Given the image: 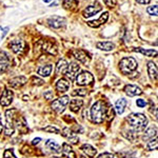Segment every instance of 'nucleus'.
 Instances as JSON below:
<instances>
[{
  "mask_svg": "<svg viewBox=\"0 0 158 158\" xmlns=\"http://www.w3.org/2000/svg\"><path fill=\"white\" fill-rule=\"evenodd\" d=\"M148 73H149V76L152 80H154V81L157 80V74H158L157 67L154 62H152V61H150V62L148 63Z\"/></svg>",
  "mask_w": 158,
  "mask_h": 158,
  "instance_id": "21",
  "label": "nucleus"
},
{
  "mask_svg": "<svg viewBox=\"0 0 158 158\" xmlns=\"http://www.w3.org/2000/svg\"><path fill=\"white\" fill-rule=\"evenodd\" d=\"M104 3L108 6H114L116 4V0H104Z\"/></svg>",
  "mask_w": 158,
  "mask_h": 158,
  "instance_id": "40",
  "label": "nucleus"
},
{
  "mask_svg": "<svg viewBox=\"0 0 158 158\" xmlns=\"http://www.w3.org/2000/svg\"><path fill=\"white\" fill-rule=\"evenodd\" d=\"M82 104H83V100L82 99H72L70 102V110L72 112H75V113H77V112L82 108Z\"/></svg>",
  "mask_w": 158,
  "mask_h": 158,
  "instance_id": "23",
  "label": "nucleus"
},
{
  "mask_svg": "<svg viewBox=\"0 0 158 158\" xmlns=\"http://www.w3.org/2000/svg\"><path fill=\"white\" fill-rule=\"evenodd\" d=\"M17 112L16 109H11L7 110L6 112V134L7 136H11L13 135L15 131V121H16V116L15 113Z\"/></svg>",
  "mask_w": 158,
  "mask_h": 158,
  "instance_id": "4",
  "label": "nucleus"
},
{
  "mask_svg": "<svg viewBox=\"0 0 158 158\" xmlns=\"http://www.w3.org/2000/svg\"><path fill=\"white\" fill-rule=\"evenodd\" d=\"M108 18H109V13L104 12L103 14L100 16V18L97 19V20H93V21H89L88 24L92 27H100L101 24L106 23Z\"/></svg>",
  "mask_w": 158,
  "mask_h": 158,
  "instance_id": "17",
  "label": "nucleus"
},
{
  "mask_svg": "<svg viewBox=\"0 0 158 158\" xmlns=\"http://www.w3.org/2000/svg\"><path fill=\"white\" fill-rule=\"evenodd\" d=\"M134 51L146 55L147 57H154V56H157L156 50H144V49H141V48H138V49H134Z\"/></svg>",
  "mask_w": 158,
  "mask_h": 158,
  "instance_id": "29",
  "label": "nucleus"
},
{
  "mask_svg": "<svg viewBox=\"0 0 158 158\" xmlns=\"http://www.w3.org/2000/svg\"><path fill=\"white\" fill-rule=\"evenodd\" d=\"M158 147V142H157V137H155V138H152L150 141H148L147 143V148L148 150H150V151H153V150H156Z\"/></svg>",
  "mask_w": 158,
  "mask_h": 158,
  "instance_id": "32",
  "label": "nucleus"
},
{
  "mask_svg": "<svg viewBox=\"0 0 158 158\" xmlns=\"http://www.w3.org/2000/svg\"><path fill=\"white\" fill-rule=\"evenodd\" d=\"M126 106H127V100L124 98H120L116 101L115 103V111L118 115H120L124 112V109H126Z\"/></svg>",
  "mask_w": 158,
  "mask_h": 158,
  "instance_id": "25",
  "label": "nucleus"
},
{
  "mask_svg": "<svg viewBox=\"0 0 158 158\" xmlns=\"http://www.w3.org/2000/svg\"><path fill=\"white\" fill-rule=\"evenodd\" d=\"M98 158H115V157H114V155L111 154V153H103V154L99 155Z\"/></svg>",
  "mask_w": 158,
  "mask_h": 158,
  "instance_id": "39",
  "label": "nucleus"
},
{
  "mask_svg": "<svg viewBox=\"0 0 158 158\" xmlns=\"http://www.w3.org/2000/svg\"><path fill=\"white\" fill-rule=\"evenodd\" d=\"M136 1L140 4H148V3H150L151 0H136Z\"/></svg>",
  "mask_w": 158,
  "mask_h": 158,
  "instance_id": "42",
  "label": "nucleus"
},
{
  "mask_svg": "<svg viewBox=\"0 0 158 158\" xmlns=\"http://www.w3.org/2000/svg\"><path fill=\"white\" fill-rule=\"evenodd\" d=\"M4 129V126L2 124V120H1V116H0V133L2 132V130Z\"/></svg>",
  "mask_w": 158,
  "mask_h": 158,
  "instance_id": "44",
  "label": "nucleus"
},
{
  "mask_svg": "<svg viewBox=\"0 0 158 158\" xmlns=\"http://www.w3.org/2000/svg\"><path fill=\"white\" fill-rule=\"evenodd\" d=\"M136 104L139 106V108H143V106H146L147 102L143 100V99H137V100H136Z\"/></svg>",
  "mask_w": 158,
  "mask_h": 158,
  "instance_id": "38",
  "label": "nucleus"
},
{
  "mask_svg": "<svg viewBox=\"0 0 158 158\" xmlns=\"http://www.w3.org/2000/svg\"><path fill=\"white\" fill-rule=\"evenodd\" d=\"M156 134H157L156 129L150 128L144 132V135H143V137H142V139H143L144 141H146V140H149V139H152V138H154V136H156Z\"/></svg>",
  "mask_w": 158,
  "mask_h": 158,
  "instance_id": "30",
  "label": "nucleus"
},
{
  "mask_svg": "<svg viewBox=\"0 0 158 158\" xmlns=\"http://www.w3.org/2000/svg\"><path fill=\"white\" fill-rule=\"evenodd\" d=\"M40 140H41V138H39V137H37V138L33 139L32 143H33V144H38V143H39V142H40Z\"/></svg>",
  "mask_w": 158,
  "mask_h": 158,
  "instance_id": "43",
  "label": "nucleus"
},
{
  "mask_svg": "<svg viewBox=\"0 0 158 158\" xmlns=\"http://www.w3.org/2000/svg\"><path fill=\"white\" fill-rule=\"evenodd\" d=\"M45 146H47V148H49L51 151L54 152V153H60V152H61V148H60V146L57 143V142H55L54 140L49 139V140L47 141V143H45Z\"/></svg>",
  "mask_w": 158,
  "mask_h": 158,
  "instance_id": "27",
  "label": "nucleus"
},
{
  "mask_svg": "<svg viewBox=\"0 0 158 158\" xmlns=\"http://www.w3.org/2000/svg\"><path fill=\"white\" fill-rule=\"evenodd\" d=\"M78 6L77 0H64L63 1V6L68 10H73Z\"/></svg>",
  "mask_w": 158,
  "mask_h": 158,
  "instance_id": "31",
  "label": "nucleus"
},
{
  "mask_svg": "<svg viewBox=\"0 0 158 158\" xmlns=\"http://www.w3.org/2000/svg\"><path fill=\"white\" fill-rule=\"evenodd\" d=\"M68 70V62L64 59H60L56 65V74L57 75H63L67 73Z\"/></svg>",
  "mask_w": 158,
  "mask_h": 158,
  "instance_id": "19",
  "label": "nucleus"
},
{
  "mask_svg": "<svg viewBox=\"0 0 158 158\" xmlns=\"http://www.w3.org/2000/svg\"><path fill=\"white\" fill-rule=\"evenodd\" d=\"M100 11H101V6H99V4H96V6H86L85 9V11L82 12V15L85 18H89V17L96 15Z\"/></svg>",
  "mask_w": 158,
  "mask_h": 158,
  "instance_id": "12",
  "label": "nucleus"
},
{
  "mask_svg": "<svg viewBox=\"0 0 158 158\" xmlns=\"http://www.w3.org/2000/svg\"><path fill=\"white\" fill-rule=\"evenodd\" d=\"M69 102H70V97H69V96H62V97L53 101L51 106H52V109L54 110L56 113L61 114L65 110V108H67Z\"/></svg>",
  "mask_w": 158,
  "mask_h": 158,
  "instance_id": "5",
  "label": "nucleus"
},
{
  "mask_svg": "<svg viewBox=\"0 0 158 158\" xmlns=\"http://www.w3.org/2000/svg\"><path fill=\"white\" fill-rule=\"evenodd\" d=\"M137 61L133 57H124L119 62V68L123 74H130L137 69Z\"/></svg>",
  "mask_w": 158,
  "mask_h": 158,
  "instance_id": "3",
  "label": "nucleus"
},
{
  "mask_svg": "<svg viewBox=\"0 0 158 158\" xmlns=\"http://www.w3.org/2000/svg\"><path fill=\"white\" fill-rule=\"evenodd\" d=\"M3 158H16L12 150H6L3 154Z\"/></svg>",
  "mask_w": 158,
  "mask_h": 158,
  "instance_id": "35",
  "label": "nucleus"
},
{
  "mask_svg": "<svg viewBox=\"0 0 158 158\" xmlns=\"http://www.w3.org/2000/svg\"><path fill=\"white\" fill-rule=\"evenodd\" d=\"M44 97L45 99H48V100H50V99H53L54 98V94H53V92H47V93L44 94Z\"/></svg>",
  "mask_w": 158,
  "mask_h": 158,
  "instance_id": "41",
  "label": "nucleus"
},
{
  "mask_svg": "<svg viewBox=\"0 0 158 158\" xmlns=\"http://www.w3.org/2000/svg\"><path fill=\"white\" fill-rule=\"evenodd\" d=\"M23 45L24 43L21 39H15L10 42V48H11L15 54H18V53L21 52L23 50Z\"/></svg>",
  "mask_w": 158,
  "mask_h": 158,
  "instance_id": "16",
  "label": "nucleus"
},
{
  "mask_svg": "<svg viewBox=\"0 0 158 158\" xmlns=\"http://www.w3.org/2000/svg\"><path fill=\"white\" fill-rule=\"evenodd\" d=\"M81 150H82L83 153H85L86 156L91 157V158H94L96 156V154H97V150L95 149L94 147H92L91 144H83L82 147H81Z\"/></svg>",
  "mask_w": 158,
  "mask_h": 158,
  "instance_id": "22",
  "label": "nucleus"
},
{
  "mask_svg": "<svg viewBox=\"0 0 158 158\" xmlns=\"http://www.w3.org/2000/svg\"><path fill=\"white\" fill-rule=\"evenodd\" d=\"M32 82L34 83V85H42L43 83H44V81H43L42 79L38 78V77H33L32 78Z\"/></svg>",
  "mask_w": 158,
  "mask_h": 158,
  "instance_id": "36",
  "label": "nucleus"
},
{
  "mask_svg": "<svg viewBox=\"0 0 158 158\" xmlns=\"http://www.w3.org/2000/svg\"><path fill=\"white\" fill-rule=\"evenodd\" d=\"M53 68L51 64H48V65H44V67H40L38 69V74H39L40 76H43V77H48V76H50L51 72H52Z\"/></svg>",
  "mask_w": 158,
  "mask_h": 158,
  "instance_id": "28",
  "label": "nucleus"
},
{
  "mask_svg": "<svg viewBox=\"0 0 158 158\" xmlns=\"http://www.w3.org/2000/svg\"><path fill=\"white\" fill-rule=\"evenodd\" d=\"M62 154L63 156H65L67 158H76L75 152L73 151V149L68 143L62 144Z\"/></svg>",
  "mask_w": 158,
  "mask_h": 158,
  "instance_id": "26",
  "label": "nucleus"
},
{
  "mask_svg": "<svg viewBox=\"0 0 158 158\" xmlns=\"http://www.w3.org/2000/svg\"><path fill=\"white\" fill-rule=\"evenodd\" d=\"M93 80H94L93 75H92L90 72H86V71L79 74L77 77H76V83L81 86L91 85V83L93 82Z\"/></svg>",
  "mask_w": 158,
  "mask_h": 158,
  "instance_id": "6",
  "label": "nucleus"
},
{
  "mask_svg": "<svg viewBox=\"0 0 158 158\" xmlns=\"http://www.w3.org/2000/svg\"><path fill=\"white\" fill-rule=\"evenodd\" d=\"M80 71V67L78 65V63L72 62L70 65H68V70H67V76L71 80H74L76 77L78 76V73Z\"/></svg>",
  "mask_w": 158,
  "mask_h": 158,
  "instance_id": "9",
  "label": "nucleus"
},
{
  "mask_svg": "<svg viewBox=\"0 0 158 158\" xmlns=\"http://www.w3.org/2000/svg\"><path fill=\"white\" fill-rule=\"evenodd\" d=\"M124 92H126L127 95L131 96V97H134V96H137V95H141L142 94L141 89L138 88L137 85H126V88H124Z\"/></svg>",
  "mask_w": 158,
  "mask_h": 158,
  "instance_id": "14",
  "label": "nucleus"
},
{
  "mask_svg": "<svg viewBox=\"0 0 158 158\" xmlns=\"http://www.w3.org/2000/svg\"><path fill=\"white\" fill-rule=\"evenodd\" d=\"M96 47L98 48L99 50H102V51H106V52H109V51H112L115 49V44L110 41H100V42H97V44H96Z\"/></svg>",
  "mask_w": 158,
  "mask_h": 158,
  "instance_id": "24",
  "label": "nucleus"
},
{
  "mask_svg": "<svg viewBox=\"0 0 158 158\" xmlns=\"http://www.w3.org/2000/svg\"><path fill=\"white\" fill-rule=\"evenodd\" d=\"M56 89H57V91L60 92V93H65V92L70 89V82H68L65 79L61 78L58 80V82L56 83Z\"/></svg>",
  "mask_w": 158,
  "mask_h": 158,
  "instance_id": "20",
  "label": "nucleus"
},
{
  "mask_svg": "<svg viewBox=\"0 0 158 158\" xmlns=\"http://www.w3.org/2000/svg\"><path fill=\"white\" fill-rule=\"evenodd\" d=\"M91 116H92V120H93V122H95V123H102L103 122L104 118L106 116V108L101 100L96 101L92 106Z\"/></svg>",
  "mask_w": 158,
  "mask_h": 158,
  "instance_id": "2",
  "label": "nucleus"
},
{
  "mask_svg": "<svg viewBox=\"0 0 158 158\" xmlns=\"http://www.w3.org/2000/svg\"><path fill=\"white\" fill-rule=\"evenodd\" d=\"M52 158H60V157H52Z\"/></svg>",
  "mask_w": 158,
  "mask_h": 158,
  "instance_id": "47",
  "label": "nucleus"
},
{
  "mask_svg": "<svg viewBox=\"0 0 158 158\" xmlns=\"http://www.w3.org/2000/svg\"><path fill=\"white\" fill-rule=\"evenodd\" d=\"M2 31H3V29H2V27H0V39L2 38Z\"/></svg>",
  "mask_w": 158,
  "mask_h": 158,
  "instance_id": "45",
  "label": "nucleus"
},
{
  "mask_svg": "<svg viewBox=\"0 0 158 158\" xmlns=\"http://www.w3.org/2000/svg\"><path fill=\"white\" fill-rule=\"evenodd\" d=\"M74 56H75L76 59H78L80 62L85 63V64L89 63V61H90V57H89L85 51H81V50L74 51Z\"/></svg>",
  "mask_w": 158,
  "mask_h": 158,
  "instance_id": "18",
  "label": "nucleus"
},
{
  "mask_svg": "<svg viewBox=\"0 0 158 158\" xmlns=\"http://www.w3.org/2000/svg\"><path fill=\"white\" fill-rule=\"evenodd\" d=\"M11 60H10V56L6 52L1 51L0 52V74L4 73L9 69Z\"/></svg>",
  "mask_w": 158,
  "mask_h": 158,
  "instance_id": "7",
  "label": "nucleus"
},
{
  "mask_svg": "<svg viewBox=\"0 0 158 158\" xmlns=\"http://www.w3.org/2000/svg\"><path fill=\"white\" fill-rule=\"evenodd\" d=\"M43 131H45V132H52V133H55V134H59V129H57V128H55V127H53V126H49V127H45V128H43L42 129Z\"/></svg>",
  "mask_w": 158,
  "mask_h": 158,
  "instance_id": "34",
  "label": "nucleus"
},
{
  "mask_svg": "<svg viewBox=\"0 0 158 158\" xmlns=\"http://www.w3.org/2000/svg\"><path fill=\"white\" fill-rule=\"evenodd\" d=\"M86 90H83V89H81V90H76L75 92H73L72 93V95H79V96H85L86 95Z\"/></svg>",
  "mask_w": 158,
  "mask_h": 158,
  "instance_id": "37",
  "label": "nucleus"
},
{
  "mask_svg": "<svg viewBox=\"0 0 158 158\" xmlns=\"http://www.w3.org/2000/svg\"><path fill=\"white\" fill-rule=\"evenodd\" d=\"M13 98H14V93L11 90H4L0 96V104L2 106H7L12 103Z\"/></svg>",
  "mask_w": 158,
  "mask_h": 158,
  "instance_id": "8",
  "label": "nucleus"
},
{
  "mask_svg": "<svg viewBox=\"0 0 158 158\" xmlns=\"http://www.w3.org/2000/svg\"><path fill=\"white\" fill-rule=\"evenodd\" d=\"M61 134H62L63 137H65V138H68L69 140H70L71 143H73V144L78 143L79 138L76 136V134L74 133L72 130H70L69 128H64L62 130V132H61Z\"/></svg>",
  "mask_w": 158,
  "mask_h": 158,
  "instance_id": "11",
  "label": "nucleus"
},
{
  "mask_svg": "<svg viewBox=\"0 0 158 158\" xmlns=\"http://www.w3.org/2000/svg\"><path fill=\"white\" fill-rule=\"evenodd\" d=\"M41 49L44 53H48V54H50V55H56L58 52L57 47H56L55 44H53L52 42H49V41L43 42Z\"/></svg>",
  "mask_w": 158,
  "mask_h": 158,
  "instance_id": "15",
  "label": "nucleus"
},
{
  "mask_svg": "<svg viewBox=\"0 0 158 158\" xmlns=\"http://www.w3.org/2000/svg\"><path fill=\"white\" fill-rule=\"evenodd\" d=\"M53 1V0H43V2H45V3H48V2H51Z\"/></svg>",
  "mask_w": 158,
  "mask_h": 158,
  "instance_id": "46",
  "label": "nucleus"
},
{
  "mask_svg": "<svg viewBox=\"0 0 158 158\" xmlns=\"http://www.w3.org/2000/svg\"><path fill=\"white\" fill-rule=\"evenodd\" d=\"M130 127L133 131L136 132H142L146 129L147 124H148V118L143 114L141 113H133L131 115H129V117L127 118Z\"/></svg>",
  "mask_w": 158,
  "mask_h": 158,
  "instance_id": "1",
  "label": "nucleus"
},
{
  "mask_svg": "<svg viewBox=\"0 0 158 158\" xmlns=\"http://www.w3.org/2000/svg\"><path fill=\"white\" fill-rule=\"evenodd\" d=\"M27 81V79L25 78L24 76H18V77L12 78L11 80H10L9 85L14 89H19V88H21L22 85H24Z\"/></svg>",
  "mask_w": 158,
  "mask_h": 158,
  "instance_id": "13",
  "label": "nucleus"
},
{
  "mask_svg": "<svg viewBox=\"0 0 158 158\" xmlns=\"http://www.w3.org/2000/svg\"><path fill=\"white\" fill-rule=\"evenodd\" d=\"M147 12L149 15H152V16H157V13H158V7L157 6H148Z\"/></svg>",
  "mask_w": 158,
  "mask_h": 158,
  "instance_id": "33",
  "label": "nucleus"
},
{
  "mask_svg": "<svg viewBox=\"0 0 158 158\" xmlns=\"http://www.w3.org/2000/svg\"><path fill=\"white\" fill-rule=\"evenodd\" d=\"M48 23H49L52 27H54V29H59V27L64 25L65 19L60 16H52L48 19Z\"/></svg>",
  "mask_w": 158,
  "mask_h": 158,
  "instance_id": "10",
  "label": "nucleus"
}]
</instances>
